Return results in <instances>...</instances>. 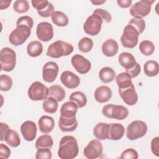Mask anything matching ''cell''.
<instances>
[{
	"label": "cell",
	"instance_id": "6da1fadb",
	"mask_svg": "<svg viewBox=\"0 0 159 159\" xmlns=\"http://www.w3.org/2000/svg\"><path fill=\"white\" fill-rule=\"evenodd\" d=\"M79 152V147L76 138L72 135H65L60 141L58 156L61 159H73Z\"/></svg>",
	"mask_w": 159,
	"mask_h": 159
},
{
	"label": "cell",
	"instance_id": "7a4b0ae2",
	"mask_svg": "<svg viewBox=\"0 0 159 159\" xmlns=\"http://www.w3.org/2000/svg\"><path fill=\"white\" fill-rule=\"evenodd\" d=\"M73 50V46L71 43L62 40H57L48 46L46 55L51 58H59L70 55Z\"/></svg>",
	"mask_w": 159,
	"mask_h": 159
},
{
	"label": "cell",
	"instance_id": "3957f363",
	"mask_svg": "<svg viewBox=\"0 0 159 159\" xmlns=\"http://www.w3.org/2000/svg\"><path fill=\"white\" fill-rule=\"evenodd\" d=\"M0 62L1 70L10 72L12 71L16 64V53L9 47H4L0 52Z\"/></svg>",
	"mask_w": 159,
	"mask_h": 159
},
{
	"label": "cell",
	"instance_id": "277c9868",
	"mask_svg": "<svg viewBox=\"0 0 159 159\" xmlns=\"http://www.w3.org/2000/svg\"><path fill=\"white\" fill-rule=\"evenodd\" d=\"M147 125L142 120H136L130 123L126 128V137L130 140H135L143 137L147 132Z\"/></svg>",
	"mask_w": 159,
	"mask_h": 159
},
{
	"label": "cell",
	"instance_id": "5b68a950",
	"mask_svg": "<svg viewBox=\"0 0 159 159\" xmlns=\"http://www.w3.org/2000/svg\"><path fill=\"white\" fill-rule=\"evenodd\" d=\"M102 113L107 118L122 120L127 117L129 111L127 107L122 105L109 104L103 106Z\"/></svg>",
	"mask_w": 159,
	"mask_h": 159
},
{
	"label": "cell",
	"instance_id": "8992f818",
	"mask_svg": "<svg viewBox=\"0 0 159 159\" xmlns=\"http://www.w3.org/2000/svg\"><path fill=\"white\" fill-rule=\"evenodd\" d=\"M31 34V29L26 25L16 26L9 35V42L14 46L22 45Z\"/></svg>",
	"mask_w": 159,
	"mask_h": 159
},
{
	"label": "cell",
	"instance_id": "52a82bcc",
	"mask_svg": "<svg viewBox=\"0 0 159 159\" xmlns=\"http://www.w3.org/2000/svg\"><path fill=\"white\" fill-rule=\"evenodd\" d=\"M139 33L137 30L131 25H127L120 37V42L123 47L128 48H134L138 43Z\"/></svg>",
	"mask_w": 159,
	"mask_h": 159
},
{
	"label": "cell",
	"instance_id": "ba28073f",
	"mask_svg": "<svg viewBox=\"0 0 159 159\" xmlns=\"http://www.w3.org/2000/svg\"><path fill=\"white\" fill-rule=\"evenodd\" d=\"M48 88L40 81L32 83L29 88L28 97L34 101L45 100L48 96Z\"/></svg>",
	"mask_w": 159,
	"mask_h": 159
},
{
	"label": "cell",
	"instance_id": "9c48e42d",
	"mask_svg": "<svg viewBox=\"0 0 159 159\" xmlns=\"http://www.w3.org/2000/svg\"><path fill=\"white\" fill-rule=\"evenodd\" d=\"M155 0H141L132 5L130 8V14L134 18L142 19L148 16L151 11L152 4Z\"/></svg>",
	"mask_w": 159,
	"mask_h": 159
},
{
	"label": "cell",
	"instance_id": "30bf717a",
	"mask_svg": "<svg viewBox=\"0 0 159 159\" xmlns=\"http://www.w3.org/2000/svg\"><path fill=\"white\" fill-rule=\"evenodd\" d=\"M102 22L103 21L99 16L93 13L88 17L84 23L83 30L88 35L91 36L96 35L101 30Z\"/></svg>",
	"mask_w": 159,
	"mask_h": 159
},
{
	"label": "cell",
	"instance_id": "8fae6325",
	"mask_svg": "<svg viewBox=\"0 0 159 159\" xmlns=\"http://www.w3.org/2000/svg\"><path fill=\"white\" fill-rule=\"evenodd\" d=\"M102 144L98 139L91 140L83 150L84 157L88 159H95L101 157L102 154Z\"/></svg>",
	"mask_w": 159,
	"mask_h": 159
},
{
	"label": "cell",
	"instance_id": "7c38bea8",
	"mask_svg": "<svg viewBox=\"0 0 159 159\" xmlns=\"http://www.w3.org/2000/svg\"><path fill=\"white\" fill-rule=\"evenodd\" d=\"M71 63L75 70L82 75L88 73L91 68L89 60L80 54L73 55L71 59Z\"/></svg>",
	"mask_w": 159,
	"mask_h": 159
},
{
	"label": "cell",
	"instance_id": "4fadbf2b",
	"mask_svg": "<svg viewBox=\"0 0 159 159\" xmlns=\"http://www.w3.org/2000/svg\"><path fill=\"white\" fill-rule=\"evenodd\" d=\"M37 38L42 42H48L53 37L52 25L47 22H42L37 24L36 29Z\"/></svg>",
	"mask_w": 159,
	"mask_h": 159
},
{
	"label": "cell",
	"instance_id": "5bb4252c",
	"mask_svg": "<svg viewBox=\"0 0 159 159\" xmlns=\"http://www.w3.org/2000/svg\"><path fill=\"white\" fill-rule=\"evenodd\" d=\"M58 71L59 67L56 62L48 61L43 66L42 78L47 83H52L56 80Z\"/></svg>",
	"mask_w": 159,
	"mask_h": 159
},
{
	"label": "cell",
	"instance_id": "9a60e30c",
	"mask_svg": "<svg viewBox=\"0 0 159 159\" xmlns=\"http://www.w3.org/2000/svg\"><path fill=\"white\" fill-rule=\"evenodd\" d=\"M119 93L122 101L128 106H134L138 101V95L133 83L127 88L119 89Z\"/></svg>",
	"mask_w": 159,
	"mask_h": 159
},
{
	"label": "cell",
	"instance_id": "2e32d148",
	"mask_svg": "<svg viewBox=\"0 0 159 159\" xmlns=\"http://www.w3.org/2000/svg\"><path fill=\"white\" fill-rule=\"evenodd\" d=\"M37 132V125L33 121L26 120L20 126V132L24 139L28 142H32L35 139Z\"/></svg>",
	"mask_w": 159,
	"mask_h": 159
},
{
	"label": "cell",
	"instance_id": "e0dca14e",
	"mask_svg": "<svg viewBox=\"0 0 159 159\" xmlns=\"http://www.w3.org/2000/svg\"><path fill=\"white\" fill-rule=\"evenodd\" d=\"M61 83L68 89H75L77 88L80 83V78L70 71H63L60 76Z\"/></svg>",
	"mask_w": 159,
	"mask_h": 159
},
{
	"label": "cell",
	"instance_id": "ac0fdd59",
	"mask_svg": "<svg viewBox=\"0 0 159 159\" xmlns=\"http://www.w3.org/2000/svg\"><path fill=\"white\" fill-rule=\"evenodd\" d=\"M4 140L11 147H17L20 143V139L18 133L10 128L1 135V141Z\"/></svg>",
	"mask_w": 159,
	"mask_h": 159
},
{
	"label": "cell",
	"instance_id": "d6986e66",
	"mask_svg": "<svg viewBox=\"0 0 159 159\" xmlns=\"http://www.w3.org/2000/svg\"><path fill=\"white\" fill-rule=\"evenodd\" d=\"M58 127L63 132L75 131L78 127V121L76 116L67 118L60 116L58 120Z\"/></svg>",
	"mask_w": 159,
	"mask_h": 159
},
{
	"label": "cell",
	"instance_id": "ffe728a7",
	"mask_svg": "<svg viewBox=\"0 0 159 159\" xmlns=\"http://www.w3.org/2000/svg\"><path fill=\"white\" fill-rule=\"evenodd\" d=\"M94 99L99 103H104L110 100L112 97L111 88L105 85L100 86L94 91Z\"/></svg>",
	"mask_w": 159,
	"mask_h": 159
},
{
	"label": "cell",
	"instance_id": "44dd1931",
	"mask_svg": "<svg viewBox=\"0 0 159 159\" xmlns=\"http://www.w3.org/2000/svg\"><path fill=\"white\" fill-rule=\"evenodd\" d=\"M101 50L105 56L112 57L117 54L119 50V45L114 39H109L102 43Z\"/></svg>",
	"mask_w": 159,
	"mask_h": 159
},
{
	"label": "cell",
	"instance_id": "7402d4cb",
	"mask_svg": "<svg viewBox=\"0 0 159 159\" xmlns=\"http://www.w3.org/2000/svg\"><path fill=\"white\" fill-rule=\"evenodd\" d=\"M109 124L104 122L98 123L93 129V135L99 140L109 139Z\"/></svg>",
	"mask_w": 159,
	"mask_h": 159
},
{
	"label": "cell",
	"instance_id": "603a6c76",
	"mask_svg": "<svg viewBox=\"0 0 159 159\" xmlns=\"http://www.w3.org/2000/svg\"><path fill=\"white\" fill-rule=\"evenodd\" d=\"M39 130L43 134H49L52 131L55 126V121L53 117L44 115L40 117L38 121Z\"/></svg>",
	"mask_w": 159,
	"mask_h": 159
},
{
	"label": "cell",
	"instance_id": "cb8c5ba5",
	"mask_svg": "<svg viewBox=\"0 0 159 159\" xmlns=\"http://www.w3.org/2000/svg\"><path fill=\"white\" fill-rule=\"evenodd\" d=\"M109 140H119L121 139L125 133V128L122 124L119 123L109 124Z\"/></svg>",
	"mask_w": 159,
	"mask_h": 159
},
{
	"label": "cell",
	"instance_id": "d4e9b609",
	"mask_svg": "<svg viewBox=\"0 0 159 159\" xmlns=\"http://www.w3.org/2000/svg\"><path fill=\"white\" fill-rule=\"evenodd\" d=\"M118 61L121 66L126 70H129L132 68L136 62L134 56L129 52H122L118 57Z\"/></svg>",
	"mask_w": 159,
	"mask_h": 159
},
{
	"label": "cell",
	"instance_id": "484cf974",
	"mask_svg": "<svg viewBox=\"0 0 159 159\" xmlns=\"http://www.w3.org/2000/svg\"><path fill=\"white\" fill-rule=\"evenodd\" d=\"M78 106L73 101H67L63 103L60 109V116L70 118L76 116L78 111Z\"/></svg>",
	"mask_w": 159,
	"mask_h": 159
},
{
	"label": "cell",
	"instance_id": "4316f807",
	"mask_svg": "<svg viewBox=\"0 0 159 159\" xmlns=\"http://www.w3.org/2000/svg\"><path fill=\"white\" fill-rule=\"evenodd\" d=\"M115 77L116 72L111 67H103L99 72V78L103 83H109L112 82L114 80Z\"/></svg>",
	"mask_w": 159,
	"mask_h": 159
},
{
	"label": "cell",
	"instance_id": "83f0119b",
	"mask_svg": "<svg viewBox=\"0 0 159 159\" xmlns=\"http://www.w3.org/2000/svg\"><path fill=\"white\" fill-rule=\"evenodd\" d=\"M52 22L58 27H65L68 24L69 19L68 16L61 11H55L51 16Z\"/></svg>",
	"mask_w": 159,
	"mask_h": 159
},
{
	"label": "cell",
	"instance_id": "f1b7e54d",
	"mask_svg": "<svg viewBox=\"0 0 159 159\" xmlns=\"http://www.w3.org/2000/svg\"><path fill=\"white\" fill-rule=\"evenodd\" d=\"M43 52V45L38 40L30 42L27 47V54L31 57H37L40 56Z\"/></svg>",
	"mask_w": 159,
	"mask_h": 159
},
{
	"label": "cell",
	"instance_id": "f546056e",
	"mask_svg": "<svg viewBox=\"0 0 159 159\" xmlns=\"http://www.w3.org/2000/svg\"><path fill=\"white\" fill-rule=\"evenodd\" d=\"M49 93L48 96L53 97L55 98L58 102H60L63 101L66 95L65 90L63 88L58 84H54L51 86L49 88Z\"/></svg>",
	"mask_w": 159,
	"mask_h": 159
},
{
	"label": "cell",
	"instance_id": "4dcf8cb0",
	"mask_svg": "<svg viewBox=\"0 0 159 159\" xmlns=\"http://www.w3.org/2000/svg\"><path fill=\"white\" fill-rule=\"evenodd\" d=\"M35 144L36 149L42 148H47L50 149L53 146V140L51 135L47 134H45L37 138Z\"/></svg>",
	"mask_w": 159,
	"mask_h": 159
},
{
	"label": "cell",
	"instance_id": "1f68e13d",
	"mask_svg": "<svg viewBox=\"0 0 159 159\" xmlns=\"http://www.w3.org/2000/svg\"><path fill=\"white\" fill-rule=\"evenodd\" d=\"M144 73L149 77L155 76L158 74L159 66L158 63L155 60H148L143 65Z\"/></svg>",
	"mask_w": 159,
	"mask_h": 159
},
{
	"label": "cell",
	"instance_id": "d6a6232c",
	"mask_svg": "<svg viewBox=\"0 0 159 159\" xmlns=\"http://www.w3.org/2000/svg\"><path fill=\"white\" fill-rule=\"evenodd\" d=\"M69 100L74 102L79 108L84 107L87 104V98L85 94L79 91L72 93L70 95Z\"/></svg>",
	"mask_w": 159,
	"mask_h": 159
},
{
	"label": "cell",
	"instance_id": "836d02e7",
	"mask_svg": "<svg viewBox=\"0 0 159 159\" xmlns=\"http://www.w3.org/2000/svg\"><path fill=\"white\" fill-rule=\"evenodd\" d=\"M116 81L119 89L127 88L133 83L131 77L126 72H122L117 75L116 77Z\"/></svg>",
	"mask_w": 159,
	"mask_h": 159
},
{
	"label": "cell",
	"instance_id": "e575fe53",
	"mask_svg": "<svg viewBox=\"0 0 159 159\" xmlns=\"http://www.w3.org/2000/svg\"><path fill=\"white\" fill-rule=\"evenodd\" d=\"M58 101L53 97H47L42 103L43 111L48 114H54L58 109Z\"/></svg>",
	"mask_w": 159,
	"mask_h": 159
},
{
	"label": "cell",
	"instance_id": "d590c367",
	"mask_svg": "<svg viewBox=\"0 0 159 159\" xmlns=\"http://www.w3.org/2000/svg\"><path fill=\"white\" fill-rule=\"evenodd\" d=\"M139 50L143 55L150 56L155 51V45L152 42L148 40H144L140 43Z\"/></svg>",
	"mask_w": 159,
	"mask_h": 159
},
{
	"label": "cell",
	"instance_id": "8d00e7d4",
	"mask_svg": "<svg viewBox=\"0 0 159 159\" xmlns=\"http://www.w3.org/2000/svg\"><path fill=\"white\" fill-rule=\"evenodd\" d=\"M78 47L81 52L83 53L89 52L93 48V41L89 37H83L79 40L78 43Z\"/></svg>",
	"mask_w": 159,
	"mask_h": 159
},
{
	"label": "cell",
	"instance_id": "74e56055",
	"mask_svg": "<svg viewBox=\"0 0 159 159\" xmlns=\"http://www.w3.org/2000/svg\"><path fill=\"white\" fill-rule=\"evenodd\" d=\"M13 9L18 14L27 12L29 9V1L26 0H17L13 4Z\"/></svg>",
	"mask_w": 159,
	"mask_h": 159
},
{
	"label": "cell",
	"instance_id": "f35d334b",
	"mask_svg": "<svg viewBox=\"0 0 159 159\" xmlns=\"http://www.w3.org/2000/svg\"><path fill=\"white\" fill-rule=\"evenodd\" d=\"M12 80L7 75H1L0 76V89L2 91H8L12 86Z\"/></svg>",
	"mask_w": 159,
	"mask_h": 159
},
{
	"label": "cell",
	"instance_id": "ab89813d",
	"mask_svg": "<svg viewBox=\"0 0 159 159\" xmlns=\"http://www.w3.org/2000/svg\"><path fill=\"white\" fill-rule=\"evenodd\" d=\"M128 24L134 26L137 30L139 34H141L145 29V22L143 19L134 17L130 19Z\"/></svg>",
	"mask_w": 159,
	"mask_h": 159
},
{
	"label": "cell",
	"instance_id": "60d3db41",
	"mask_svg": "<svg viewBox=\"0 0 159 159\" xmlns=\"http://www.w3.org/2000/svg\"><path fill=\"white\" fill-rule=\"evenodd\" d=\"M35 157L36 159H51L52 153L50 148H42L37 149Z\"/></svg>",
	"mask_w": 159,
	"mask_h": 159
},
{
	"label": "cell",
	"instance_id": "b9f144b4",
	"mask_svg": "<svg viewBox=\"0 0 159 159\" xmlns=\"http://www.w3.org/2000/svg\"><path fill=\"white\" fill-rule=\"evenodd\" d=\"M138 152L132 148H129L122 152L120 158L121 159H137Z\"/></svg>",
	"mask_w": 159,
	"mask_h": 159
},
{
	"label": "cell",
	"instance_id": "7bdbcfd3",
	"mask_svg": "<svg viewBox=\"0 0 159 159\" xmlns=\"http://www.w3.org/2000/svg\"><path fill=\"white\" fill-rule=\"evenodd\" d=\"M93 14H96L99 16L102 19V21H104L106 23L111 22L112 20V16L111 14L108 11L103 9H96L93 11Z\"/></svg>",
	"mask_w": 159,
	"mask_h": 159
},
{
	"label": "cell",
	"instance_id": "ee69618b",
	"mask_svg": "<svg viewBox=\"0 0 159 159\" xmlns=\"http://www.w3.org/2000/svg\"><path fill=\"white\" fill-rule=\"evenodd\" d=\"M20 25H26L32 29L33 25H34L33 19L31 17L28 16H21L19 18H18V19L16 22V26Z\"/></svg>",
	"mask_w": 159,
	"mask_h": 159
},
{
	"label": "cell",
	"instance_id": "f6af8a7d",
	"mask_svg": "<svg viewBox=\"0 0 159 159\" xmlns=\"http://www.w3.org/2000/svg\"><path fill=\"white\" fill-rule=\"evenodd\" d=\"M54 12V7L53 5L49 2L48 6L43 10L37 11L39 15L43 18H47L50 16L51 17L52 14Z\"/></svg>",
	"mask_w": 159,
	"mask_h": 159
},
{
	"label": "cell",
	"instance_id": "bcb514c9",
	"mask_svg": "<svg viewBox=\"0 0 159 159\" xmlns=\"http://www.w3.org/2000/svg\"><path fill=\"white\" fill-rule=\"evenodd\" d=\"M31 3L33 7L37 9V11H39L44 9L48 6L49 1L47 0H43V1L32 0L31 1Z\"/></svg>",
	"mask_w": 159,
	"mask_h": 159
},
{
	"label": "cell",
	"instance_id": "7dc6e473",
	"mask_svg": "<svg viewBox=\"0 0 159 159\" xmlns=\"http://www.w3.org/2000/svg\"><path fill=\"white\" fill-rule=\"evenodd\" d=\"M151 150L153 155L159 157V137H155L151 141Z\"/></svg>",
	"mask_w": 159,
	"mask_h": 159
},
{
	"label": "cell",
	"instance_id": "c3c4849f",
	"mask_svg": "<svg viewBox=\"0 0 159 159\" xmlns=\"http://www.w3.org/2000/svg\"><path fill=\"white\" fill-rule=\"evenodd\" d=\"M125 72L129 75L131 78H134L137 77L141 72L140 65L138 63H136L135 66L129 70H126Z\"/></svg>",
	"mask_w": 159,
	"mask_h": 159
},
{
	"label": "cell",
	"instance_id": "681fc988",
	"mask_svg": "<svg viewBox=\"0 0 159 159\" xmlns=\"http://www.w3.org/2000/svg\"><path fill=\"white\" fill-rule=\"evenodd\" d=\"M11 156V150L5 144L0 143V158L7 159Z\"/></svg>",
	"mask_w": 159,
	"mask_h": 159
},
{
	"label": "cell",
	"instance_id": "f907efd6",
	"mask_svg": "<svg viewBox=\"0 0 159 159\" xmlns=\"http://www.w3.org/2000/svg\"><path fill=\"white\" fill-rule=\"evenodd\" d=\"M132 0H117V3L122 8H128L132 4Z\"/></svg>",
	"mask_w": 159,
	"mask_h": 159
},
{
	"label": "cell",
	"instance_id": "816d5d0a",
	"mask_svg": "<svg viewBox=\"0 0 159 159\" xmlns=\"http://www.w3.org/2000/svg\"><path fill=\"white\" fill-rule=\"evenodd\" d=\"M11 0H1L0 1V9L2 10L4 9H7L10 4L11 3Z\"/></svg>",
	"mask_w": 159,
	"mask_h": 159
},
{
	"label": "cell",
	"instance_id": "f5cc1de1",
	"mask_svg": "<svg viewBox=\"0 0 159 159\" xmlns=\"http://www.w3.org/2000/svg\"><path fill=\"white\" fill-rule=\"evenodd\" d=\"M106 2V1H99V0H94V1H91V2L92 4H93L94 5L98 6V5H101L104 3H105Z\"/></svg>",
	"mask_w": 159,
	"mask_h": 159
}]
</instances>
